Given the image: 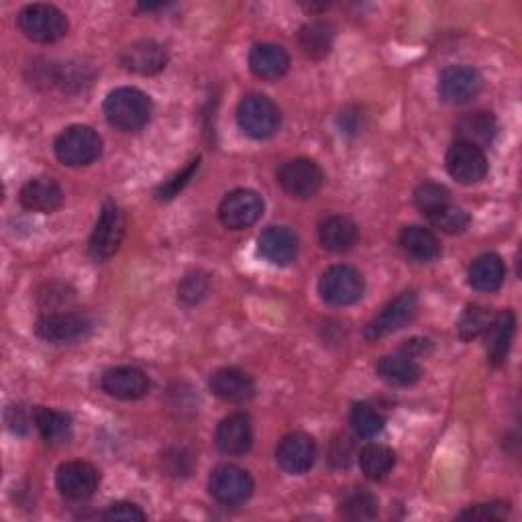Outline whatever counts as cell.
Returning a JSON list of instances; mask_svg holds the SVG:
<instances>
[{
	"mask_svg": "<svg viewBox=\"0 0 522 522\" xmlns=\"http://www.w3.org/2000/svg\"><path fill=\"white\" fill-rule=\"evenodd\" d=\"M104 117H107L109 125L125 131V133H133L143 129L153 113V104L151 98L139 90V88H131V86H123L113 90L107 100H104Z\"/></svg>",
	"mask_w": 522,
	"mask_h": 522,
	"instance_id": "6da1fadb",
	"label": "cell"
},
{
	"mask_svg": "<svg viewBox=\"0 0 522 522\" xmlns=\"http://www.w3.org/2000/svg\"><path fill=\"white\" fill-rule=\"evenodd\" d=\"M237 123L251 139H270L282 125V113L272 98L255 92L241 98Z\"/></svg>",
	"mask_w": 522,
	"mask_h": 522,
	"instance_id": "7a4b0ae2",
	"label": "cell"
},
{
	"mask_svg": "<svg viewBox=\"0 0 522 522\" xmlns=\"http://www.w3.org/2000/svg\"><path fill=\"white\" fill-rule=\"evenodd\" d=\"M56 158L70 168H82L96 162L102 153L100 135L86 125H72L56 139Z\"/></svg>",
	"mask_w": 522,
	"mask_h": 522,
	"instance_id": "3957f363",
	"label": "cell"
},
{
	"mask_svg": "<svg viewBox=\"0 0 522 522\" xmlns=\"http://www.w3.org/2000/svg\"><path fill=\"white\" fill-rule=\"evenodd\" d=\"M17 25L21 33L35 43H56L66 37L70 23L68 17L54 5H29L19 17Z\"/></svg>",
	"mask_w": 522,
	"mask_h": 522,
	"instance_id": "277c9868",
	"label": "cell"
},
{
	"mask_svg": "<svg viewBox=\"0 0 522 522\" xmlns=\"http://www.w3.org/2000/svg\"><path fill=\"white\" fill-rule=\"evenodd\" d=\"M125 227H127L125 215L119 208V204H115L113 200L104 202L98 223L90 235V243H88L90 257L96 261L111 259L119 251L125 239Z\"/></svg>",
	"mask_w": 522,
	"mask_h": 522,
	"instance_id": "5b68a950",
	"label": "cell"
},
{
	"mask_svg": "<svg viewBox=\"0 0 522 522\" xmlns=\"http://www.w3.org/2000/svg\"><path fill=\"white\" fill-rule=\"evenodd\" d=\"M35 335L47 343H74L92 331V321L76 312H45L35 321Z\"/></svg>",
	"mask_w": 522,
	"mask_h": 522,
	"instance_id": "8992f818",
	"label": "cell"
},
{
	"mask_svg": "<svg viewBox=\"0 0 522 522\" xmlns=\"http://www.w3.org/2000/svg\"><path fill=\"white\" fill-rule=\"evenodd\" d=\"M416 310H419V298L414 292H402L394 300H390L380 315L374 317L368 327H365L363 335L368 341H378L382 337H388L400 329H404L408 323L414 321Z\"/></svg>",
	"mask_w": 522,
	"mask_h": 522,
	"instance_id": "52a82bcc",
	"label": "cell"
},
{
	"mask_svg": "<svg viewBox=\"0 0 522 522\" xmlns=\"http://www.w3.org/2000/svg\"><path fill=\"white\" fill-rule=\"evenodd\" d=\"M261 215H264V198L249 188L229 192L219 206V219L231 231L249 229Z\"/></svg>",
	"mask_w": 522,
	"mask_h": 522,
	"instance_id": "ba28073f",
	"label": "cell"
},
{
	"mask_svg": "<svg viewBox=\"0 0 522 522\" xmlns=\"http://www.w3.org/2000/svg\"><path fill=\"white\" fill-rule=\"evenodd\" d=\"M365 290L363 276L351 266H333L319 280V294L331 306H351Z\"/></svg>",
	"mask_w": 522,
	"mask_h": 522,
	"instance_id": "9c48e42d",
	"label": "cell"
},
{
	"mask_svg": "<svg viewBox=\"0 0 522 522\" xmlns=\"http://www.w3.org/2000/svg\"><path fill=\"white\" fill-rule=\"evenodd\" d=\"M445 166L449 176L463 186L478 184L488 174V160L484 149L463 141H455L449 147L445 155Z\"/></svg>",
	"mask_w": 522,
	"mask_h": 522,
	"instance_id": "30bf717a",
	"label": "cell"
},
{
	"mask_svg": "<svg viewBox=\"0 0 522 522\" xmlns=\"http://www.w3.org/2000/svg\"><path fill=\"white\" fill-rule=\"evenodd\" d=\"M253 480L237 465H219L208 478V492L225 506H239L253 494Z\"/></svg>",
	"mask_w": 522,
	"mask_h": 522,
	"instance_id": "8fae6325",
	"label": "cell"
},
{
	"mask_svg": "<svg viewBox=\"0 0 522 522\" xmlns=\"http://www.w3.org/2000/svg\"><path fill=\"white\" fill-rule=\"evenodd\" d=\"M278 182L284 188V192L292 198L306 200L319 194L325 182V174L317 162L308 158H296L280 168Z\"/></svg>",
	"mask_w": 522,
	"mask_h": 522,
	"instance_id": "7c38bea8",
	"label": "cell"
},
{
	"mask_svg": "<svg viewBox=\"0 0 522 522\" xmlns=\"http://www.w3.org/2000/svg\"><path fill=\"white\" fill-rule=\"evenodd\" d=\"M56 486L66 500L84 502L96 494L100 486V474L92 463L68 461L58 469Z\"/></svg>",
	"mask_w": 522,
	"mask_h": 522,
	"instance_id": "4fadbf2b",
	"label": "cell"
},
{
	"mask_svg": "<svg viewBox=\"0 0 522 522\" xmlns=\"http://www.w3.org/2000/svg\"><path fill=\"white\" fill-rule=\"evenodd\" d=\"M168 60V49L153 39H141L131 43L123 49L119 58L123 70L139 76L160 74L168 66Z\"/></svg>",
	"mask_w": 522,
	"mask_h": 522,
	"instance_id": "5bb4252c",
	"label": "cell"
},
{
	"mask_svg": "<svg viewBox=\"0 0 522 522\" xmlns=\"http://www.w3.org/2000/svg\"><path fill=\"white\" fill-rule=\"evenodd\" d=\"M276 461L286 474L302 476L317 461V443L304 433H290L278 443Z\"/></svg>",
	"mask_w": 522,
	"mask_h": 522,
	"instance_id": "9a60e30c",
	"label": "cell"
},
{
	"mask_svg": "<svg viewBox=\"0 0 522 522\" xmlns=\"http://www.w3.org/2000/svg\"><path fill=\"white\" fill-rule=\"evenodd\" d=\"M484 86L480 72L472 66H449L439 76V94L449 104H467Z\"/></svg>",
	"mask_w": 522,
	"mask_h": 522,
	"instance_id": "2e32d148",
	"label": "cell"
},
{
	"mask_svg": "<svg viewBox=\"0 0 522 522\" xmlns=\"http://www.w3.org/2000/svg\"><path fill=\"white\" fill-rule=\"evenodd\" d=\"M102 390L113 398L119 400H139L149 392V380L147 376L133 365H119V368H111L104 372L100 380Z\"/></svg>",
	"mask_w": 522,
	"mask_h": 522,
	"instance_id": "e0dca14e",
	"label": "cell"
},
{
	"mask_svg": "<svg viewBox=\"0 0 522 522\" xmlns=\"http://www.w3.org/2000/svg\"><path fill=\"white\" fill-rule=\"evenodd\" d=\"M257 251L272 266H290L298 255V237L290 227H268L257 239Z\"/></svg>",
	"mask_w": 522,
	"mask_h": 522,
	"instance_id": "ac0fdd59",
	"label": "cell"
},
{
	"mask_svg": "<svg viewBox=\"0 0 522 522\" xmlns=\"http://www.w3.org/2000/svg\"><path fill=\"white\" fill-rule=\"evenodd\" d=\"M217 447L225 453V455H245L249 453L251 445H253V427H251V419L243 412H235L229 414L227 419H223L217 427V435H215Z\"/></svg>",
	"mask_w": 522,
	"mask_h": 522,
	"instance_id": "d6986e66",
	"label": "cell"
},
{
	"mask_svg": "<svg viewBox=\"0 0 522 522\" xmlns=\"http://www.w3.org/2000/svg\"><path fill=\"white\" fill-rule=\"evenodd\" d=\"M249 70L261 80H278L290 70V56L276 43H257L249 51Z\"/></svg>",
	"mask_w": 522,
	"mask_h": 522,
	"instance_id": "ffe728a7",
	"label": "cell"
},
{
	"mask_svg": "<svg viewBox=\"0 0 522 522\" xmlns=\"http://www.w3.org/2000/svg\"><path fill=\"white\" fill-rule=\"evenodd\" d=\"M211 390L229 404H245L255 396V382L237 368H223L211 376Z\"/></svg>",
	"mask_w": 522,
	"mask_h": 522,
	"instance_id": "44dd1931",
	"label": "cell"
},
{
	"mask_svg": "<svg viewBox=\"0 0 522 522\" xmlns=\"http://www.w3.org/2000/svg\"><path fill=\"white\" fill-rule=\"evenodd\" d=\"M496 135H498V121L488 111L465 113L455 123V141L476 145L480 149L492 145Z\"/></svg>",
	"mask_w": 522,
	"mask_h": 522,
	"instance_id": "7402d4cb",
	"label": "cell"
},
{
	"mask_svg": "<svg viewBox=\"0 0 522 522\" xmlns=\"http://www.w3.org/2000/svg\"><path fill=\"white\" fill-rule=\"evenodd\" d=\"M21 204L33 213H56L64 204V192L56 180L33 178L21 188Z\"/></svg>",
	"mask_w": 522,
	"mask_h": 522,
	"instance_id": "603a6c76",
	"label": "cell"
},
{
	"mask_svg": "<svg viewBox=\"0 0 522 522\" xmlns=\"http://www.w3.org/2000/svg\"><path fill=\"white\" fill-rule=\"evenodd\" d=\"M514 333H516L514 312L502 310L500 315L494 317V323L486 331V353L492 368H500V365H504V361L508 359Z\"/></svg>",
	"mask_w": 522,
	"mask_h": 522,
	"instance_id": "cb8c5ba5",
	"label": "cell"
},
{
	"mask_svg": "<svg viewBox=\"0 0 522 522\" xmlns=\"http://www.w3.org/2000/svg\"><path fill=\"white\" fill-rule=\"evenodd\" d=\"M376 372L386 384L398 386V388L414 386L416 382L421 380V374H423L421 365L414 361V357H410L406 353L382 357L376 365Z\"/></svg>",
	"mask_w": 522,
	"mask_h": 522,
	"instance_id": "d4e9b609",
	"label": "cell"
},
{
	"mask_svg": "<svg viewBox=\"0 0 522 522\" xmlns=\"http://www.w3.org/2000/svg\"><path fill=\"white\" fill-rule=\"evenodd\" d=\"M400 247L410 259L419 261V264H429V261H435L441 253L439 239L433 235V231L419 225L402 229Z\"/></svg>",
	"mask_w": 522,
	"mask_h": 522,
	"instance_id": "484cf974",
	"label": "cell"
},
{
	"mask_svg": "<svg viewBox=\"0 0 522 522\" xmlns=\"http://www.w3.org/2000/svg\"><path fill=\"white\" fill-rule=\"evenodd\" d=\"M506 268L500 255L496 253H484L480 255L472 268H469V286L478 292H498L504 284Z\"/></svg>",
	"mask_w": 522,
	"mask_h": 522,
	"instance_id": "4316f807",
	"label": "cell"
},
{
	"mask_svg": "<svg viewBox=\"0 0 522 522\" xmlns=\"http://www.w3.org/2000/svg\"><path fill=\"white\" fill-rule=\"evenodd\" d=\"M357 237V225L343 215H331L319 227L321 245L331 253L349 251L357 243Z\"/></svg>",
	"mask_w": 522,
	"mask_h": 522,
	"instance_id": "83f0119b",
	"label": "cell"
},
{
	"mask_svg": "<svg viewBox=\"0 0 522 522\" xmlns=\"http://www.w3.org/2000/svg\"><path fill=\"white\" fill-rule=\"evenodd\" d=\"M33 425L39 431V435L51 445L66 443L72 437L70 414L54 408H45V406L33 408Z\"/></svg>",
	"mask_w": 522,
	"mask_h": 522,
	"instance_id": "f1b7e54d",
	"label": "cell"
},
{
	"mask_svg": "<svg viewBox=\"0 0 522 522\" xmlns=\"http://www.w3.org/2000/svg\"><path fill=\"white\" fill-rule=\"evenodd\" d=\"M335 41V29L325 21H310L298 31V45L310 60H323L331 54Z\"/></svg>",
	"mask_w": 522,
	"mask_h": 522,
	"instance_id": "f546056e",
	"label": "cell"
},
{
	"mask_svg": "<svg viewBox=\"0 0 522 522\" xmlns=\"http://www.w3.org/2000/svg\"><path fill=\"white\" fill-rule=\"evenodd\" d=\"M359 465H361V472H363L365 478L380 482L388 474H392V469L396 465V453L386 445L372 443V445L361 449Z\"/></svg>",
	"mask_w": 522,
	"mask_h": 522,
	"instance_id": "4dcf8cb0",
	"label": "cell"
},
{
	"mask_svg": "<svg viewBox=\"0 0 522 522\" xmlns=\"http://www.w3.org/2000/svg\"><path fill=\"white\" fill-rule=\"evenodd\" d=\"M339 512L347 520H372L378 514V498L365 488H349L339 500Z\"/></svg>",
	"mask_w": 522,
	"mask_h": 522,
	"instance_id": "1f68e13d",
	"label": "cell"
},
{
	"mask_svg": "<svg viewBox=\"0 0 522 522\" xmlns=\"http://www.w3.org/2000/svg\"><path fill=\"white\" fill-rule=\"evenodd\" d=\"M494 317L496 315H492L490 308H486L482 304H469L461 312L459 323H457V333L463 341H474V339L486 335V331L494 323Z\"/></svg>",
	"mask_w": 522,
	"mask_h": 522,
	"instance_id": "d6a6232c",
	"label": "cell"
},
{
	"mask_svg": "<svg viewBox=\"0 0 522 522\" xmlns=\"http://www.w3.org/2000/svg\"><path fill=\"white\" fill-rule=\"evenodd\" d=\"M349 425L357 437L374 439L376 435H380L384 431L386 419L374 406L365 404V402H357V404H353V408L349 412Z\"/></svg>",
	"mask_w": 522,
	"mask_h": 522,
	"instance_id": "836d02e7",
	"label": "cell"
},
{
	"mask_svg": "<svg viewBox=\"0 0 522 522\" xmlns=\"http://www.w3.org/2000/svg\"><path fill=\"white\" fill-rule=\"evenodd\" d=\"M427 219L435 229H439L445 235H459L469 227V223H472V219H469V215L465 211H461V208H455L451 204L439 208V211L429 213Z\"/></svg>",
	"mask_w": 522,
	"mask_h": 522,
	"instance_id": "e575fe53",
	"label": "cell"
},
{
	"mask_svg": "<svg viewBox=\"0 0 522 522\" xmlns=\"http://www.w3.org/2000/svg\"><path fill=\"white\" fill-rule=\"evenodd\" d=\"M92 80V72L84 64H62L56 66V76H54V86L66 90V92H80L84 90Z\"/></svg>",
	"mask_w": 522,
	"mask_h": 522,
	"instance_id": "d590c367",
	"label": "cell"
},
{
	"mask_svg": "<svg viewBox=\"0 0 522 522\" xmlns=\"http://www.w3.org/2000/svg\"><path fill=\"white\" fill-rule=\"evenodd\" d=\"M449 190L437 182H425L414 192V202L425 215L439 211V208L449 204Z\"/></svg>",
	"mask_w": 522,
	"mask_h": 522,
	"instance_id": "8d00e7d4",
	"label": "cell"
},
{
	"mask_svg": "<svg viewBox=\"0 0 522 522\" xmlns=\"http://www.w3.org/2000/svg\"><path fill=\"white\" fill-rule=\"evenodd\" d=\"M208 288H211V282H208V276L202 274V272H194V274H188L180 286H178V298L182 304L186 306H194L198 304L206 294H208Z\"/></svg>",
	"mask_w": 522,
	"mask_h": 522,
	"instance_id": "74e56055",
	"label": "cell"
},
{
	"mask_svg": "<svg viewBox=\"0 0 522 522\" xmlns=\"http://www.w3.org/2000/svg\"><path fill=\"white\" fill-rule=\"evenodd\" d=\"M198 166H200V158L192 160L186 168H182L178 174H174L170 180H166V182L158 188V192H155V196H158V200H160V202H168V200L176 198V196L188 186V182H190L192 176L196 174Z\"/></svg>",
	"mask_w": 522,
	"mask_h": 522,
	"instance_id": "f35d334b",
	"label": "cell"
},
{
	"mask_svg": "<svg viewBox=\"0 0 522 522\" xmlns=\"http://www.w3.org/2000/svg\"><path fill=\"white\" fill-rule=\"evenodd\" d=\"M510 508L504 502H490V504H478L467 508L459 514L461 520H504L508 516Z\"/></svg>",
	"mask_w": 522,
	"mask_h": 522,
	"instance_id": "ab89813d",
	"label": "cell"
},
{
	"mask_svg": "<svg viewBox=\"0 0 522 522\" xmlns=\"http://www.w3.org/2000/svg\"><path fill=\"white\" fill-rule=\"evenodd\" d=\"M72 300H74V292H70L68 286H62V284H47L39 292V304L49 310H56Z\"/></svg>",
	"mask_w": 522,
	"mask_h": 522,
	"instance_id": "60d3db41",
	"label": "cell"
},
{
	"mask_svg": "<svg viewBox=\"0 0 522 522\" xmlns=\"http://www.w3.org/2000/svg\"><path fill=\"white\" fill-rule=\"evenodd\" d=\"M100 518H104V520H131L133 522V520H147V514L131 502H117V504H111L107 510H104L100 514Z\"/></svg>",
	"mask_w": 522,
	"mask_h": 522,
	"instance_id": "b9f144b4",
	"label": "cell"
},
{
	"mask_svg": "<svg viewBox=\"0 0 522 522\" xmlns=\"http://www.w3.org/2000/svg\"><path fill=\"white\" fill-rule=\"evenodd\" d=\"M5 419L15 435H27L29 427L33 425V410L27 412L23 406H9Z\"/></svg>",
	"mask_w": 522,
	"mask_h": 522,
	"instance_id": "7bdbcfd3",
	"label": "cell"
},
{
	"mask_svg": "<svg viewBox=\"0 0 522 522\" xmlns=\"http://www.w3.org/2000/svg\"><path fill=\"white\" fill-rule=\"evenodd\" d=\"M353 453H355V447H353L351 439L339 437L331 445V457L329 459L335 467H349V463L353 461Z\"/></svg>",
	"mask_w": 522,
	"mask_h": 522,
	"instance_id": "ee69618b",
	"label": "cell"
},
{
	"mask_svg": "<svg viewBox=\"0 0 522 522\" xmlns=\"http://www.w3.org/2000/svg\"><path fill=\"white\" fill-rule=\"evenodd\" d=\"M425 347H431V341H427V339H412V341H408L402 347V353H406L410 357H416V355L425 353Z\"/></svg>",
	"mask_w": 522,
	"mask_h": 522,
	"instance_id": "f6af8a7d",
	"label": "cell"
}]
</instances>
